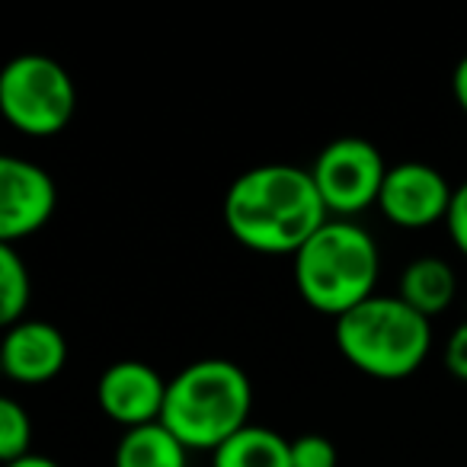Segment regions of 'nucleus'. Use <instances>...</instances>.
Masks as SVG:
<instances>
[{
	"mask_svg": "<svg viewBox=\"0 0 467 467\" xmlns=\"http://www.w3.org/2000/svg\"><path fill=\"white\" fill-rule=\"evenodd\" d=\"M330 221L311 170L263 163L231 182L224 227L241 247L266 256H295Z\"/></svg>",
	"mask_w": 467,
	"mask_h": 467,
	"instance_id": "f257e3e1",
	"label": "nucleus"
},
{
	"mask_svg": "<svg viewBox=\"0 0 467 467\" xmlns=\"http://www.w3.org/2000/svg\"><path fill=\"white\" fill-rule=\"evenodd\" d=\"M254 384L231 358H195L170 378L161 422L189 451H218L250 426Z\"/></svg>",
	"mask_w": 467,
	"mask_h": 467,
	"instance_id": "f03ea898",
	"label": "nucleus"
},
{
	"mask_svg": "<svg viewBox=\"0 0 467 467\" xmlns=\"http://www.w3.org/2000/svg\"><path fill=\"white\" fill-rule=\"evenodd\" d=\"M381 273L378 244L362 224L330 218L311 241L292 256L298 295L317 314L339 320L375 295Z\"/></svg>",
	"mask_w": 467,
	"mask_h": 467,
	"instance_id": "7ed1b4c3",
	"label": "nucleus"
},
{
	"mask_svg": "<svg viewBox=\"0 0 467 467\" xmlns=\"http://www.w3.org/2000/svg\"><path fill=\"white\" fill-rule=\"evenodd\" d=\"M337 349L352 368L400 381L422 368L432 349V324L400 295H371L337 320Z\"/></svg>",
	"mask_w": 467,
	"mask_h": 467,
	"instance_id": "20e7f679",
	"label": "nucleus"
},
{
	"mask_svg": "<svg viewBox=\"0 0 467 467\" xmlns=\"http://www.w3.org/2000/svg\"><path fill=\"white\" fill-rule=\"evenodd\" d=\"M0 112L23 135L52 138L71 125L78 112V87L48 55H16L0 71Z\"/></svg>",
	"mask_w": 467,
	"mask_h": 467,
	"instance_id": "39448f33",
	"label": "nucleus"
},
{
	"mask_svg": "<svg viewBox=\"0 0 467 467\" xmlns=\"http://www.w3.org/2000/svg\"><path fill=\"white\" fill-rule=\"evenodd\" d=\"M384 154L365 138H337L317 154L311 176L330 218L352 221L365 208L378 205V195L388 180Z\"/></svg>",
	"mask_w": 467,
	"mask_h": 467,
	"instance_id": "423d86ee",
	"label": "nucleus"
},
{
	"mask_svg": "<svg viewBox=\"0 0 467 467\" xmlns=\"http://www.w3.org/2000/svg\"><path fill=\"white\" fill-rule=\"evenodd\" d=\"M58 186L46 167L23 157H0V244H20L52 221Z\"/></svg>",
	"mask_w": 467,
	"mask_h": 467,
	"instance_id": "0eeeda50",
	"label": "nucleus"
},
{
	"mask_svg": "<svg viewBox=\"0 0 467 467\" xmlns=\"http://www.w3.org/2000/svg\"><path fill=\"white\" fill-rule=\"evenodd\" d=\"M451 195L454 189L448 186L441 170L422 161H403L388 170L378 208L390 224L420 231V227H432L435 221L448 218Z\"/></svg>",
	"mask_w": 467,
	"mask_h": 467,
	"instance_id": "6e6552de",
	"label": "nucleus"
},
{
	"mask_svg": "<svg viewBox=\"0 0 467 467\" xmlns=\"http://www.w3.org/2000/svg\"><path fill=\"white\" fill-rule=\"evenodd\" d=\"M167 384L170 381H163L161 371L141 358L112 362L97 381L99 410L125 429L161 422L163 403H167Z\"/></svg>",
	"mask_w": 467,
	"mask_h": 467,
	"instance_id": "1a4fd4ad",
	"label": "nucleus"
},
{
	"mask_svg": "<svg viewBox=\"0 0 467 467\" xmlns=\"http://www.w3.org/2000/svg\"><path fill=\"white\" fill-rule=\"evenodd\" d=\"M67 362V339L48 320H20L7 327L0 343V368L10 381L46 384L61 375Z\"/></svg>",
	"mask_w": 467,
	"mask_h": 467,
	"instance_id": "9d476101",
	"label": "nucleus"
},
{
	"mask_svg": "<svg viewBox=\"0 0 467 467\" xmlns=\"http://www.w3.org/2000/svg\"><path fill=\"white\" fill-rule=\"evenodd\" d=\"M403 301L413 311H420L422 317H439L441 311H448L458 295V279L454 269L439 256H420L400 273V288H397Z\"/></svg>",
	"mask_w": 467,
	"mask_h": 467,
	"instance_id": "9b49d317",
	"label": "nucleus"
},
{
	"mask_svg": "<svg viewBox=\"0 0 467 467\" xmlns=\"http://www.w3.org/2000/svg\"><path fill=\"white\" fill-rule=\"evenodd\" d=\"M112 467H189V448L163 422L125 429Z\"/></svg>",
	"mask_w": 467,
	"mask_h": 467,
	"instance_id": "f8f14e48",
	"label": "nucleus"
},
{
	"mask_svg": "<svg viewBox=\"0 0 467 467\" xmlns=\"http://www.w3.org/2000/svg\"><path fill=\"white\" fill-rule=\"evenodd\" d=\"M212 467H292V441L266 426H247L212 451Z\"/></svg>",
	"mask_w": 467,
	"mask_h": 467,
	"instance_id": "ddd939ff",
	"label": "nucleus"
},
{
	"mask_svg": "<svg viewBox=\"0 0 467 467\" xmlns=\"http://www.w3.org/2000/svg\"><path fill=\"white\" fill-rule=\"evenodd\" d=\"M33 298V275L14 244H0V324L14 327L26 320Z\"/></svg>",
	"mask_w": 467,
	"mask_h": 467,
	"instance_id": "4468645a",
	"label": "nucleus"
},
{
	"mask_svg": "<svg viewBox=\"0 0 467 467\" xmlns=\"http://www.w3.org/2000/svg\"><path fill=\"white\" fill-rule=\"evenodd\" d=\"M29 445H33V420H29V413L14 397H0V461L14 464V461L26 458V454H33Z\"/></svg>",
	"mask_w": 467,
	"mask_h": 467,
	"instance_id": "2eb2a0df",
	"label": "nucleus"
},
{
	"mask_svg": "<svg viewBox=\"0 0 467 467\" xmlns=\"http://www.w3.org/2000/svg\"><path fill=\"white\" fill-rule=\"evenodd\" d=\"M339 454L327 435L307 432L292 439V467H337Z\"/></svg>",
	"mask_w": 467,
	"mask_h": 467,
	"instance_id": "dca6fc26",
	"label": "nucleus"
},
{
	"mask_svg": "<svg viewBox=\"0 0 467 467\" xmlns=\"http://www.w3.org/2000/svg\"><path fill=\"white\" fill-rule=\"evenodd\" d=\"M445 227H448V237H451V244L461 250V256H467V180L454 189Z\"/></svg>",
	"mask_w": 467,
	"mask_h": 467,
	"instance_id": "f3484780",
	"label": "nucleus"
},
{
	"mask_svg": "<svg viewBox=\"0 0 467 467\" xmlns=\"http://www.w3.org/2000/svg\"><path fill=\"white\" fill-rule=\"evenodd\" d=\"M445 368L451 371V378L467 381V320H461L445 343Z\"/></svg>",
	"mask_w": 467,
	"mask_h": 467,
	"instance_id": "a211bd4d",
	"label": "nucleus"
},
{
	"mask_svg": "<svg viewBox=\"0 0 467 467\" xmlns=\"http://www.w3.org/2000/svg\"><path fill=\"white\" fill-rule=\"evenodd\" d=\"M451 93H454V103L458 109L467 116V55L454 65V74H451Z\"/></svg>",
	"mask_w": 467,
	"mask_h": 467,
	"instance_id": "6ab92c4d",
	"label": "nucleus"
},
{
	"mask_svg": "<svg viewBox=\"0 0 467 467\" xmlns=\"http://www.w3.org/2000/svg\"><path fill=\"white\" fill-rule=\"evenodd\" d=\"M4 467H61V464L52 458H46V454H26V458L14 461V464H4Z\"/></svg>",
	"mask_w": 467,
	"mask_h": 467,
	"instance_id": "aec40b11",
	"label": "nucleus"
}]
</instances>
